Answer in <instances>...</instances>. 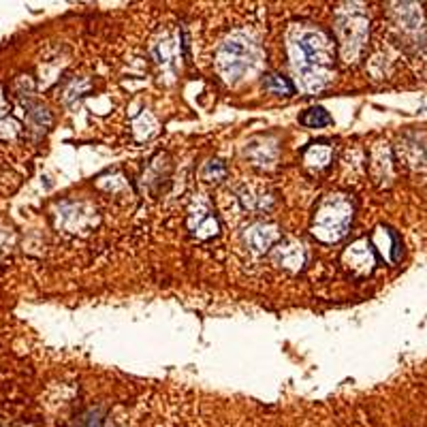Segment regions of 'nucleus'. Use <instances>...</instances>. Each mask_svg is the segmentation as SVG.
<instances>
[{"instance_id":"obj_10","label":"nucleus","mask_w":427,"mask_h":427,"mask_svg":"<svg viewBox=\"0 0 427 427\" xmlns=\"http://www.w3.org/2000/svg\"><path fill=\"white\" fill-rule=\"evenodd\" d=\"M329 156H331L329 148H323V146L319 144V146L310 148V150L305 152V162H308L310 167L321 169V167H325V165L329 162Z\"/></svg>"},{"instance_id":"obj_1","label":"nucleus","mask_w":427,"mask_h":427,"mask_svg":"<svg viewBox=\"0 0 427 427\" xmlns=\"http://www.w3.org/2000/svg\"><path fill=\"white\" fill-rule=\"evenodd\" d=\"M291 56L295 71L303 75V79H315V88H321L319 81L325 79V69L329 65L327 39L317 31H301L291 41Z\"/></svg>"},{"instance_id":"obj_6","label":"nucleus","mask_w":427,"mask_h":427,"mask_svg":"<svg viewBox=\"0 0 427 427\" xmlns=\"http://www.w3.org/2000/svg\"><path fill=\"white\" fill-rule=\"evenodd\" d=\"M263 88L269 90L271 94H284V97L295 94V85H293L287 77H282V75H278V73H269V75H265V79H263Z\"/></svg>"},{"instance_id":"obj_7","label":"nucleus","mask_w":427,"mask_h":427,"mask_svg":"<svg viewBox=\"0 0 427 427\" xmlns=\"http://www.w3.org/2000/svg\"><path fill=\"white\" fill-rule=\"evenodd\" d=\"M299 122L308 128H323V126H329L333 120L329 113L323 109V107H312L308 111H303L299 116Z\"/></svg>"},{"instance_id":"obj_2","label":"nucleus","mask_w":427,"mask_h":427,"mask_svg":"<svg viewBox=\"0 0 427 427\" xmlns=\"http://www.w3.org/2000/svg\"><path fill=\"white\" fill-rule=\"evenodd\" d=\"M353 220V206L342 194H331L315 218V235L323 242H335L346 235Z\"/></svg>"},{"instance_id":"obj_9","label":"nucleus","mask_w":427,"mask_h":427,"mask_svg":"<svg viewBox=\"0 0 427 427\" xmlns=\"http://www.w3.org/2000/svg\"><path fill=\"white\" fill-rule=\"evenodd\" d=\"M278 254L282 259V265L287 267H293V269H299L301 263H303V252H301V246H280L278 248Z\"/></svg>"},{"instance_id":"obj_4","label":"nucleus","mask_w":427,"mask_h":427,"mask_svg":"<svg viewBox=\"0 0 427 427\" xmlns=\"http://www.w3.org/2000/svg\"><path fill=\"white\" fill-rule=\"evenodd\" d=\"M280 237L278 229L271 224H254L246 231V242L250 244L252 250L256 252H265L267 248H271V244Z\"/></svg>"},{"instance_id":"obj_12","label":"nucleus","mask_w":427,"mask_h":427,"mask_svg":"<svg viewBox=\"0 0 427 427\" xmlns=\"http://www.w3.org/2000/svg\"><path fill=\"white\" fill-rule=\"evenodd\" d=\"M83 427H99V419L94 417V421H88V425H83Z\"/></svg>"},{"instance_id":"obj_3","label":"nucleus","mask_w":427,"mask_h":427,"mask_svg":"<svg viewBox=\"0 0 427 427\" xmlns=\"http://www.w3.org/2000/svg\"><path fill=\"white\" fill-rule=\"evenodd\" d=\"M248 62H250V45H246V41L240 37L226 41L218 53V67L229 79L240 77L246 71Z\"/></svg>"},{"instance_id":"obj_5","label":"nucleus","mask_w":427,"mask_h":427,"mask_svg":"<svg viewBox=\"0 0 427 427\" xmlns=\"http://www.w3.org/2000/svg\"><path fill=\"white\" fill-rule=\"evenodd\" d=\"M346 261H351L353 267H363V269H369L374 265V259H372V250H369V244L367 240H361L357 242L349 252H346Z\"/></svg>"},{"instance_id":"obj_11","label":"nucleus","mask_w":427,"mask_h":427,"mask_svg":"<svg viewBox=\"0 0 427 427\" xmlns=\"http://www.w3.org/2000/svg\"><path fill=\"white\" fill-rule=\"evenodd\" d=\"M224 174H226V169L220 160H210L203 169V178L210 182H218L220 178H224Z\"/></svg>"},{"instance_id":"obj_8","label":"nucleus","mask_w":427,"mask_h":427,"mask_svg":"<svg viewBox=\"0 0 427 427\" xmlns=\"http://www.w3.org/2000/svg\"><path fill=\"white\" fill-rule=\"evenodd\" d=\"M190 220H194V216H190ZM190 229L196 237L206 240V237H212V235L218 233V222H216L214 216H208V212H203L201 216L196 218V224H192Z\"/></svg>"}]
</instances>
